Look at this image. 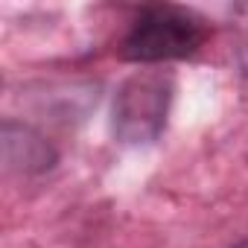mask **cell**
<instances>
[{
  "label": "cell",
  "mask_w": 248,
  "mask_h": 248,
  "mask_svg": "<svg viewBox=\"0 0 248 248\" xmlns=\"http://www.w3.org/2000/svg\"><path fill=\"white\" fill-rule=\"evenodd\" d=\"M207 38L204 18L184 6H146L135 24L129 27L126 38L120 41V56L138 64L172 62L193 56Z\"/></svg>",
  "instance_id": "1"
},
{
  "label": "cell",
  "mask_w": 248,
  "mask_h": 248,
  "mask_svg": "<svg viewBox=\"0 0 248 248\" xmlns=\"http://www.w3.org/2000/svg\"><path fill=\"white\" fill-rule=\"evenodd\" d=\"M172 102V76L164 70H140L120 85L114 96L111 129L126 146H143L161 138Z\"/></svg>",
  "instance_id": "2"
},
{
  "label": "cell",
  "mask_w": 248,
  "mask_h": 248,
  "mask_svg": "<svg viewBox=\"0 0 248 248\" xmlns=\"http://www.w3.org/2000/svg\"><path fill=\"white\" fill-rule=\"evenodd\" d=\"M3 152H6V164L21 172H41L56 161V152L44 138H38L35 132L18 126L12 120L3 123Z\"/></svg>",
  "instance_id": "3"
},
{
  "label": "cell",
  "mask_w": 248,
  "mask_h": 248,
  "mask_svg": "<svg viewBox=\"0 0 248 248\" xmlns=\"http://www.w3.org/2000/svg\"><path fill=\"white\" fill-rule=\"evenodd\" d=\"M231 32H233V59L239 70L248 76V3L231 9Z\"/></svg>",
  "instance_id": "4"
},
{
  "label": "cell",
  "mask_w": 248,
  "mask_h": 248,
  "mask_svg": "<svg viewBox=\"0 0 248 248\" xmlns=\"http://www.w3.org/2000/svg\"><path fill=\"white\" fill-rule=\"evenodd\" d=\"M233 248H248V239H242L239 245H233Z\"/></svg>",
  "instance_id": "5"
}]
</instances>
